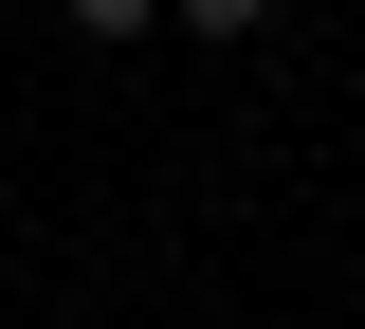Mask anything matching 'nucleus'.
Returning <instances> with one entry per match:
<instances>
[{"label": "nucleus", "instance_id": "f257e3e1", "mask_svg": "<svg viewBox=\"0 0 365 329\" xmlns=\"http://www.w3.org/2000/svg\"><path fill=\"white\" fill-rule=\"evenodd\" d=\"M165 19H182V37H256L274 0H165Z\"/></svg>", "mask_w": 365, "mask_h": 329}, {"label": "nucleus", "instance_id": "f03ea898", "mask_svg": "<svg viewBox=\"0 0 365 329\" xmlns=\"http://www.w3.org/2000/svg\"><path fill=\"white\" fill-rule=\"evenodd\" d=\"M146 19H165V0H73V37H146Z\"/></svg>", "mask_w": 365, "mask_h": 329}]
</instances>
